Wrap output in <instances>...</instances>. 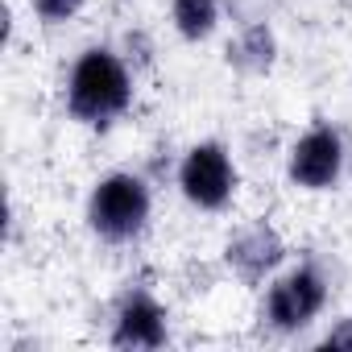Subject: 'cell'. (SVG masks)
<instances>
[{
	"instance_id": "9c48e42d",
	"label": "cell",
	"mask_w": 352,
	"mask_h": 352,
	"mask_svg": "<svg viewBox=\"0 0 352 352\" xmlns=\"http://www.w3.org/2000/svg\"><path fill=\"white\" fill-rule=\"evenodd\" d=\"M224 21V0H170V30L187 46L212 42Z\"/></svg>"
},
{
	"instance_id": "30bf717a",
	"label": "cell",
	"mask_w": 352,
	"mask_h": 352,
	"mask_svg": "<svg viewBox=\"0 0 352 352\" xmlns=\"http://www.w3.org/2000/svg\"><path fill=\"white\" fill-rule=\"evenodd\" d=\"M116 50H120V58L133 67L137 79L157 67V42H153V34H149L145 25H124L120 38H116Z\"/></svg>"
},
{
	"instance_id": "6da1fadb",
	"label": "cell",
	"mask_w": 352,
	"mask_h": 352,
	"mask_svg": "<svg viewBox=\"0 0 352 352\" xmlns=\"http://www.w3.org/2000/svg\"><path fill=\"white\" fill-rule=\"evenodd\" d=\"M137 104V75L120 58L116 46L91 42L83 46L63 79V112L79 129L108 133L116 120H124Z\"/></svg>"
},
{
	"instance_id": "52a82bcc",
	"label": "cell",
	"mask_w": 352,
	"mask_h": 352,
	"mask_svg": "<svg viewBox=\"0 0 352 352\" xmlns=\"http://www.w3.org/2000/svg\"><path fill=\"white\" fill-rule=\"evenodd\" d=\"M108 344L116 352H157L170 344V307L145 282H129L112 298Z\"/></svg>"
},
{
	"instance_id": "8992f818",
	"label": "cell",
	"mask_w": 352,
	"mask_h": 352,
	"mask_svg": "<svg viewBox=\"0 0 352 352\" xmlns=\"http://www.w3.org/2000/svg\"><path fill=\"white\" fill-rule=\"evenodd\" d=\"M286 261H290V241L270 216H253L236 224L220 245V270L249 290H261Z\"/></svg>"
},
{
	"instance_id": "7a4b0ae2",
	"label": "cell",
	"mask_w": 352,
	"mask_h": 352,
	"mask_svg": "<svg viewBox=\"0 0 352 352\" xmlns=\"http://www.w3.org/2000/svg\"><path fill=\"white\" fill-rule=\"evenodd\" d=\"M331 294H336V286H331L327 265L315 253H307L294 265H282L261 286L257 315H253L257 331L270 340H294L323 319V311L331 307Z\"/></svg>"
},
{
	"instance_id": "5b68a950",
	"label": "cell",
	"mask_w": 352,
	"mask_h": 352,
	"mask_svg": "<svg viewBox=\"0 0 352 352\" xmlns=\"http://www.w3.org/2000/svg\"><path fill=\"white\" fill-rule=\"evenodd\" d=\"M348 174V137L331 120L307 124L286 145V183L302 195H327Z\"/></svg>"
},
{
	"instance_id": "3957f363",
	"label": "cell",
	"mask_w": 352,
	"mask_h": 352,
	"mask_svg": "<svg viewBox=\"0 0 352 352\" xmlns=\"http://www.w3.org/2000/svg\"><path fill=\"white\" fill-rule=\"evenodd\" d=\"M87 232L108 249L137 245L153 224V187L141 170H108L83 199Z\"/></svg>"
},
{
	"instance_id": "7c38bea8",
	"label": "cell",
	"mask_w": 352,
	"mask_h": 352,
	"mask_svg": "<svg viewBox=\"0 0 352 352\" xmlns=\"http://www.w3.org/2000/svg\"><path fill=\"white\" fill-rule=\"evenodd\" d=\"M87 9V0H30V13L42 30H63Z\"/></svg>"
},
{
	"instance_id": "ba28073f",
	"label": "cell",
	"mask_w": 352,
	"mask_h": 352,
	"mask_svg": "<svg viewBox=\"0 0 352 352\" xmlns=\"http://www.w3.org/2000/svg\"><path fill=\"white\" fill-rule=\"evenodd\" d=\"M278 58H282V42L274 21L236 25L232 38L224 42V67L241 79H270L278 71Z\"/></svg>"
},
{
	"instance_id": "4fadbf2b",
	"label": "cell",
	"mask_w": 352,
	"mask_h": 352,
	"mask_svg": "<svg viewBox=\"0 0 352 352\" xmlns=\"http://www.w3.org/2000/svg\"><path fill=\"white\" fill-rule=\"evenodd\" d=\"M319 348H340V352H352V311L348 315H336L327 323V331L319 336Z\"/></svg>"
},
{
	"instance_id": "8fae6325",
	"label": "cell",
	"mask_w": 352,
	"mask_h": 352,
	"mask_svg": "<svg viewBox=\"0 0 352 352\" xmlns=\"http://www.w3.org/2000/svg\"><path fill=\"white\" fill-rule=\"evenodd\" d=\"M286 9V0H224V17L236 25H257V21H274Z\"/></svg>"
},
{
	"instance_id": "277c9868",
	"label": "cell",
	"mask_w": 352,
	"mask_h": 352,
	"mask_svg": "<svg viewBox=\"0 0 352 352\" xmlns=\"http://www.w3.org/2000/svg\"><path fill=\"white\" fill-rule=\"evenodd\" d=\"M174 187H179L187 208H195L204 216L228 212L241 195V162H236L232 145L220 137L191 141L183 149L179 166H174Z\"/></svg>"
}]
</instances>
